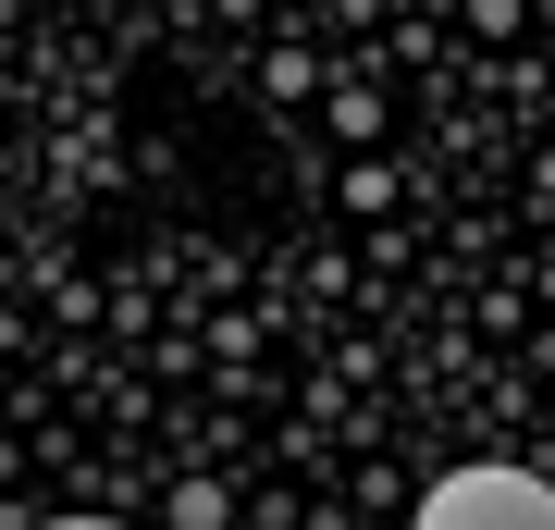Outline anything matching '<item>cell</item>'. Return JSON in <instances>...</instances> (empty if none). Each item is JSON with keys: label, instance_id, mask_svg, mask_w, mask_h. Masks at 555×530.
<instances>
[{"label": "cell", "instance_id": "cell-2", "mask_svg": "<svg viewBox=\"0 0 555 530\" xmlns=\"http://www.w3.org/2000/svg\"><path fill=\"white\" fill-rule=\"evenodd\" d=\"M50 530H112V518H50Z\"/></svg>", "mask_w": 555, "mask_h": 530}, {"label": "cell", "instance_id": "cell-1", "mask_svg": "<svg viewBox=\"0 0 555 530\" xmlns=\"http://www.w3.org/2000/svg\"><path fill=\"white\" fill-rule=\"evenodd\" d=\"M420 530H555V481H531V469H456L433 506H420Z\"/></svg>", "mask_w": 555, "mask_h": 530}]
</instances>
